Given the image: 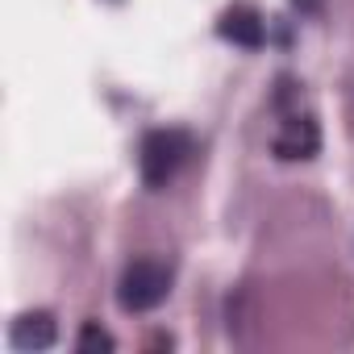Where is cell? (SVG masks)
I'll use <instances>...</instances> for the list:
<instances>
[{
	"mask_svg": "<svg viewBox=\"0 0 354 354\" xmlns=\"http://www.w3.org/2000/svg\"><path fill=\"white\" fill-rule=\"evenodd\" d=\"M271 150H275V158H283V162L313 158V154L321 150V129H317V121H313L308 113H296V117H288V121L279 125V133H275Z\"/></svg>",
	"mask_w": 354,
	"mask_h": 354,
	"instance_id": "3",
	"label": "cell"
},
{
	"mask_svg": "<svg viewBox=\"0 0 354 354\" xmlns=\"http://www.w3.org/2000/svg\"><path fill=\"white\" fill-rule=\"evenodd\" d=\"M59 337V325L50 313H21L9 329V346L21 350V354H34V350H50Z\"/></svg>",
	"mask_w": 354,
	"mask_h": 354,
	"instance_id": "5",
	"label": "cell"
},
{
	"mask_svg": "<svg viewBox=\"0 0 354 354\" xmlns=\"http://www.w3.org/2000/svg\"><path fill=\"white\" fill-rule=\"evenodd\" d=\"M117 342H113V333L109 329H100L96 321H88L84 329H80V337H75V350L80 354H109Z\"/></svg>",
	"mask_w": 354,
	"mask_h": 354,
	"instance_id": "6",
	"label": "cell"
},
{
	"mask_svg": "<svg viewBox=\"0 0 354 354\" xmlns=\"http://www.w3.org/2000/svg\"><path fill=\"white\" fill-rule=\"evenodd\" d=\"M217 34H221L225 42L242 46V50H259L263 38H267L263 17H259V9H250V5H234V9H225L221 21H217Z\"/></svg>",
	"mask_w": 354,
	"mask_h": 354,
	"instance_id": "4",
	"label": "cell"
},
{
	"mask_svg": "<svg viewBox=\"0 0 354 354\" xmlns=\"http://www.w3.org/2000/svg\"><path fill=\"white\" fill-rule=\"evenodd\" d=\"M192 154V138L184 129H150L142 138V150H138V171H142V184L150 192L167 188L175 180V171L184 167V158Z\"/></svg>",
	"mask_w": 354,
	"mask_h": 354,
	"instance_id": "1",
	"label": "cell"
},
{
	"mask_svg": "<svg viewBox=\"0 0 354 354\" xmlns=\"http://www.w3.org/2000/svg\"><path fill=\"white\" fill-rule=\"evenodd\" d=\"M171 292V267L158 263V259H133L125 271H121V283H117V304L125 313H150L167 300Z\"/></svg>",
	"mask_w": 354,
	"mask_h": 354,
	"instance_id": "2",
	"label": "cell"
}]
</instances>
